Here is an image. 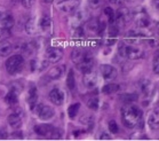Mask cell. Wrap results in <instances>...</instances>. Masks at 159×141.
<instances>
[{
	"instance_id": "ee69618b",
	"label": "cell",
	"mask_w": 159,
	"mask_h": 141,
	"mask_svg": "<svg viewBox=\"0 0 159 141\" xmlns=\"http://www.w3.org/2000/svg\"><path fill=\"white\" fill-rule=\"evenodd\" d=\"M109 1L113 5H121V2H123V0H109Z\"/></svg>"
},
{
	"instance_id": "4dcf8cb0",
	"label": "cell",
	"mask_w": 159,
	"mask_h": 141,
	"mask_svg": "<svg viewBox=\"0 0 159 141\" xmlns=\"http://www.w3.org/2000/svg\"><path fill=\"white\" fill-rule=\"evenodd\" d=\"M136 23L140 28H148L150 26V20H149L145 15H140L136 20Z\"/></svg>"
},
{
	"instance_id": "4fadbf2b",
	"label": "cell",
	"mask_w": 159,
	"mask_h": 141,
	"mask_svg": "<svg viewBox=\"0 0 159 141\" xmlns=\"http://www.w3.org/2000/svg\"><path fill=\"white\" fill-rule=\"evenodd\" d=\"M148 124L150 129L158 130L159 129V109H155L149 112L148 116Z\"/></svg>"
},
{
	"instance_id": "e575fe53",
	"label": "cell",
	"mask_w": 159,
	"mask_h": 141,
	"mask_svg": "<svg viewBox=\"0 0 159 141\" xmlns=\"http://www.w3.org/2000/svg\"><path fill=\"white\" fill-rule=\"evenodd\" d=\"M109 130H110V132H111L112 134L118 133L119 127H118V125H117V123L115 120H110V122H109Z\"/></svg>"
},
{
	"instance_id": "ffe728a7",
	"label": "cell",
	"mask_w": 159,
	"mask_h": 141,
	"mask_svg": "<svg viewBox=\"0 0 159 141\" xmlns=\"http://www.w3.org/2000/svg\"><path fill=\"white\" fill-rule=\"evenodd\" d=\"M8 123L14 129H20L22 126V117L18 114H11L8 116Z\"/></svg>"
},
{
	"instance_id": "60d3db41",
	"label": "cell",
	"mask_w": 159,
	"mask_h": 141,
	"mask_svg": "<svg viewBox=\"0 0 159 141\" xmlns=\"http://www.w3.org/2000/svg\"><path fill=\"white\" fill-rule=\"evenodd\" d=\"M7 138V132L2 129V130H0V139H6Z\"/></svg>"
},
{
	"instance_id": "d590c367",
	"label": "cell",
	"mask_w": 159,
	"mask_h": 141,
	"mask_svg": "<svg viewBox=\"0 0 159 141\" xmlns=\"http://www.w3.org/2000/svg\"><path fill=\"white\" fill-rule=\"evenodd\" d=\"M136 95H134V94H127V95H123L121 96V100L123 101H126V102H128V103H130V102H133V101H135L136 100Z\"/></svg>"
},
{
	"instance_id": "2e32d148",
	"label": "cell",
	"mask_w": 159,
	"mask_h": 141,
	"mask_svg": "<svg viewBox=\"0 0 159 141\" xmlns=\"http://www.w3.org/2000/svg\"><path fill=\"white\" fill-rule=\"evenodd\" d=\"M39 29L43 31V32H51L52 31V20L49 18V16H47V15H45V16H43V17L40 18V21H39Z\"/></svg>"
},
{
	"instance_id": "8fae6325",
	"label": "cell",
	"mask_w": 159,
	"mask_h": 141,
	"mask_svg": "<svg viewBox=\"0 0 159 141\" xmlns=\"http://www.w3.org/2000/svg\"><path fill=\"white\" fill-rule=\"evenodd\" d=\"M93 67H94V59L92 58L90 55H87L83 61L77 64V68L79 69L80 71L84 73L90 71V70L93 69Z\"/></svg>"
},
{
	"instance_id": "ba28073f",
	"label": "cell",
	"mask_w": 159,
	"mask_h": 141,
	"mask_svg": "<svg viewBox=\"0 0 159 141\" xmlns=\"http://www.w3.org/2000/svg\"><path fill=\"white\" fill-rule=\"evenodd\" d=\"M100 71H101L102 77L104 78L105 80H111L115 79L117 77V70L115 67L109 64H102L100 67Z\"/></svg>"
},
{
	"instance_id": "484cf974",
	"label": "cell",
	"mask_w": 159,
	"mask_h": 141,
	"mask_svg": "<svg viewBox=\"0 0 159 141\" xmlns=\"http://www.w3.org/2000/svg\"><path fill=\"white\" fill-rule=\"evenodd\" d=\"M118 90H119V85L115 83H111V84H107L105 86H103L102 92L104 94H112V93H115V92H117Z\"/></svg>"
},
{
	"instance_id": "8d00e7d4",
	"label": "cell",
	"mask_w": 159,
	"mask_h": 141,
	"mask_svg": "<svg viewBox=\"0 0 159 141\" xmlns=\"http://www.w3.org/2000/svg\"><path fill=\"white\" fill-rule=\"evenodd\" d=\"M102 1H103V0H88V4H89L90 8L96 9V8H98L100 6H101Z\"/></svg>"
},
{
	"instance_id": "f546056e",
	"label": "cell",
	"mask_w": 159,
	"mask_h": 141,
	"mask_svg": "<svg viewBox=\"0 0 159 141\" xmlns=\"http://www.w3.org/2000/svg\"><path fill=\"white\" fill-rule=\"evenodd\" d=\"M98 105H100V101H98V96H92L87 101V107L89 109H92V110H98Z\"/></svg>"
},
{
	"instance_id": "b9f144b4",
	"label": "cell",
	"mask_w": 159,
	"mask_h": 141,
	"mask_svg": "<svg viewBox=\"0 0 159 141\" xmlns=\"http://www.w3.org/2000/svg\"><path fill=\"white\" fill-rule=\"evenodd\" d=\"M11 137L15 138V139H17V138H18V139H22V138H23V135H22V132H14Z\"/></svg>"
},
{
	"instance_id": "7402d4cb",
	"label": "cell",
	"mask_w": 159,
	"mask_h": 141,
	"mask_svg": "<svg viewBox=\"0 0 159 141\" xmlns=\"http://www.w3.org/2000/svg\"><path fill=\"white\" fill-rule=\"evenodd\" d=\"M140 90L144 95H150L152 93V91H153V85H152L150 80H142L140 83Z\"/></svg>"
},
{
	"instance_id": "c3c4849f",
	"label": "cell",
	"mask_w": 159,
	"mask_h": 141,
	"mask_svg": "<svg viewBox=\"0 0 159 141\" xmlns=\"http://www.w3.org/2000/svg\"><path fill=\"white\" fill-rule=\"evenodd\" d=\"M0 16H1V13H0Z\"/></svg>"
},
{
	"instance_id": "e0dca14e",
	"label": "cell",
	"mask_w": 159,
	"mask_h": 141,
	"mask_svg": "<svg viewBox=\"0 0 159 141\" xmlns=\"http://www.w3.org/2000/svg\"><path fill=\"white\" fill-rule=\"evenodd\" d=\"M64 65H57V67L52 68L47 73L48 78H51V79H58L63 75V73H64Z\"/></svg>"
},
{
	"instance_id": "9a60e30c",
	"label": "cell",
	"mask_w": 159,
	"mask_h": 141,
	"mask_svg": "<svg viewBox=\"0 0 159 141\" xmlns=\"http://www.w3.org/2000/svg\"><path fill=\"white\" fill-rule=\"evenodd\" d=\"M14 49L13 43L8 41L7 39H4L0 41V55L1 56H8Z\"/></svg>"
},
{
	"instance_id": "5bb4252c",
	"label": "cell",
	"mask_w": 159,
	"mask_h": 141,
	"mask_svg": "<svg viewBox=\"0 0 159 141\" xmlns=\"http://www.w3.org/2000/svg\"><path fill=\"white\" fill-rule=\"evenodd\" d=\"M14 17L11 13H4L0 16V26L1 28H7V29H11L14 26Z\"/></svg>"
},
{
	"instance_id": "8992f818",
	"label": "cell",
	"mask_w": 159,
	"mask_h": 141,
	"mask_svg": "<svg viewBox=\"0 0 159 141\" xmlns=\"http://www.w3.org/2000/svg\"><path fill=\"white\" fill-rule=\"evenodd\" d=\"M83 82H84V85L87 87V88H89V90H93L96 87L98 83V73L93 71V70H90L88 73H84V78H83Z\"/></svg>"
},
{
	"instance_id": "52a82bcc",
	"label": "cell",
	"mask_w": 159,
	"mask_h": 141,
	"mask_svg": "<svg viewBox=\"0 0 159 141\" xmlns=\"http://www.w3.org/2000/svg\"><path fill=\"white\" fill-rule=\"evenodd\" d=\"M62 56H63V52L61 48H57V47H49L46 51V58L52 63L58 62L62 59Z\"/></svg>"
},
{
	"instance_id": "6da1fadb",
	"label": "cell",
	"mask_w": 159,
	"mask_h": 141,
	"mask_svg": "<svg viewBox=\"0 0 159 141\" xmlns=\"http://www.w3.org/2000/svg\"><path fill=\"white\" fill-rule=\"evenodd\" d=\"M142 115L143 112L141 109L129 103L128 106L124 107L121 110V120L126 127L134 129L136 125L142 124Z\"/></svg>"
},
{
	"instance_id": "ac0fdd59",
	"label": "cell",
	"mask_w": 159,
	"mask_h": 141,
	"mask_svg": "<svg viewBox=\"0 0 159 141\" xmlns=\"http://www.w3.org/2000/svg\"><path fill=\"white\" fill-rule=\"evenodd\" d=\"M37 101H38V93H37L36 87H31L29 91V98H28V103H29L30 108L34 110L37 107Z\"/></svg>"
},
{
	"instance_id": "7dc6e473",
	"label": "cell",
	"mask_w": 159,
	"mask_h": 141,
	"mask_svg": "<svg viewBox=\"0 0 159 141\" xmlns=\"http://www.w3.org/2000/svg\"><path fill=\"white\" fill-rule=\"evenodd\" d=\"M11 1H13V2H18V1H21L22 2V0H11Z\"/></svg>"
},
{
	"instance_id": "7c38bea8",
	"label": "cell",
	"mask_w": 159,
	"mask_h": 141,
	"mask_svg": "<svg viewBox=\"0 0 159 141\" xmlns=\"http://www.w3.org/2000/svg\"><path fill=\"white\" fill-rule=\"evenodd\" d=\"M54 129L55 127H53L52 125L43 124V125H37V126H34V132L38 135H41V137L52 138V134H53Z\"/></svg>"
},
{
	"instance_id": "cb8c5ba5",
	"label": "cell",
	"mask_w": 159,
	"mask_h": 141,
	"mask_svg": "<svg viewBox=\"0 0 159 141\" xmlns=\"http://www.w3.org/2000/svg\"><path fill=\"white\" fill-rule=\"evenodd\" d=\"M87 55H88V54H87V53H85V52L75 49V51L72 52V54H71V59H72V61L75 62L76 64H78V63H80L84 59L86 58Z\"/></svg>"
},
{
	"instance_id": "603a6c76",
	"label": "cell",
	"mask_w": 159,
	"mask_h": 141,
	"mask_svg": "<svg viewBox=\"0 0 159 141\" xmlns=\"http://www.w3.org/2000/svg\"><path fill=\"white\" fill-rule=\"evenodd\" d=\"M18 93L17 92H15V91L13 90H9V92L7 93V95L5 96V100H6V102H7L8 105H11V106H14L17 103L18 101Z\"/></svg>"
},
{
	"instance_id": "f1b7e54d",
	"label": "cell",
	"mask_w": 159,
	"mask_h": 141,
	"mask_svg": "<svg viewBox=\"0 0 159 141\" xmlns=\"http://www.w3.org/2000/svg\"><path fill=\"white\" fill-rule=\"evenodd\" d=\"M79 109H80V103H73V105L70 106L69 109H68V115H69V117L71 120H73L76 117L78 111H79Z\"/></svg>"
},
{
	"instance_id": "4316f807",
	"label": "cell",
	"mask_w": 159,
	"mask_h": 141,
	"mask_svg": "<svg viewBox=\"0 0 159 141\" xmlns=\"http://www.w3.org/2000/svg\"><path fill=\"white\" fill-rule=\"evenodd\" d=\"M80 122L86 126L87 131H90L93 129V126H94V118L90 115H87V116H85V117H83V118L80 120Z\"/></svg>"
},
{
	"instance_id": "5b68a950",
	"label": "cell",
	"mask_w": 159,
	"mask_h": 141,
	"mask_svg": "<svg viewBox=\"0 0 159 141\" xmlns=\"http://www.w3.org/2000/svg\"><path fill=\"white\" fill-rule=\"evenodd\" d=\"M80 0H57L56 1L58 9H61L64 13H73L78 8Z\"/></svg>"
},
{
	"instance_id": "83f0119b",
	"label": "cell",
	"mask_w": 159,
	"mask_h": 141,
	"mask_svg": "<svg viewBox=\"0 0 159 141\" xmlns=\"http://www.w3.org/2000/svg\"><path fill=\"white\" fill-rule=\"evenodd\" d=\"M66 86L71 91L75 90V87H76V79H75L73 70H70L69 73H68V77H66Z\"/></svg>"
},
{
	"instance_id": "d6a6232c",
	"label": "cell",
	"mask_w": 159,
	"mask_h": 141,
	"mask_svg": "<svg viewBox=\"0 0 159 141\" xmlns=\"http://www.w3.org/2000/svg\"><path fill=\"white\" fill-rule=\"evenodd\" d=\"M104 14L109 17V21L110 23H113L115 20H116V15H115V12L111 7H105L104 8Z\"/></svg>"
},
{
	"instance_id": "7bdbcfd3",
	"label": "cell",
	"mask_w": 159,
	"mask_h": 141,
	"mask_svg": "<svg viewBox=\"0 0 159 141\" xmlns=\"http://www.w3.org/2000/svg\"><path fill=\"white\" fill-rule=\"evenodd\" d=\"M152 2H153V7L156 11L159 12V0H152Z\"/></svg>"
},
{
	"instance_id": "30bf717a",
	"label": "cell",
	"mask_w": 159,
	"mask_h": 141,
	"mask_svg": "<svg viewBox=\"0 0 159 141\" xmlns=\"http://www.w3.org/2000/svg\"><path fill=\"white\" fill-rule=\"evenodd\" d=\"M49 100H51L55 106H62L64 102V93L63 91L55 87L49 93Z\"/></svg>"
},
{
	"instance_id": "bcb514c9",
	"label": "cell",
	"mask_w": 159,
	"mask_h": 141,
	"mask_svg": "<svg viewBox=\"0 0 159 141\" xmlns=\"http://www.w3.org/2000/svg\"><path fill=\"white\" fill-rule=\"evenodd\" d=\"M52 1H54V0H43V2H46V4H49Z\"/></svg>"
},
{
	"instance_id": "277c9868",
	"label": "cell",
	"mask_w": 159,
	"mask_h": 141,
	"mask_svg": "<svg viewBox=\"0 0 159 141\" xmlns=\"http://www.w3.org/2000/svg\"><path fill=\"white\" fill-rule=\"evenodd\" d=\"M34 111H36V114L38 115V117H39L40 120H51L55 115L54 109L52 108V107H49V106L43 105V103L37 106L36 108H34Z\"/></svg>"
},
{
	"instance_id": "d6986e66",
	"label": "cell",
	"mask_w": 159,
	"mask_h": 141,
	"mask_svg": "<svg viewBox=\"0 0 159 141\" xmlns=\"http://www.w3.org/2000/svg\"><path fill=\"white\" fill-rule=\"evenodd\" d=\"M85 15H86V13L84 11L77 12L76 14L71 17V24H72L75 28H79L80 24L85 21Z\"/></svg>"
},
{
	"instance_id": "44dd1931",
	"label": "cell",
	"mask_w": 159,
	"mask_h": 141,
	"mask_svg": "<svg viewBox=\"0 0 159 141\" xmlns=\"http://www.w3.org/2000/svg\"><path fill=\"white\" fill-rule=\"evenodd\" d=\"M25 30L29 35H36V33L38 32V30H40L39 24H37V22H36L34 18H30L29 21L26 22Z\"/></svg>"
},
{
	"instance_id": "d4e9b609",
	"label": "cell",
	"mask_w": 159,
	"mask_h": 141,
	"mask_svg": "<svg viewBox=\"0 0 159 141\" xmlns=\"http://www.w3.org/2000/svg\"><path fill=\"white\" fill-rule=\"evenodd\" d=\"M86 28L92 32H98V29H100V21L98 18H90L89 21L86 23Z\"/></svg>"
},
{
	"instance_id": "ab89813d",
	"label": "cell",
	"mask_w": 159,
	"mask_h": 141,
	"mask_svg": "<svg viewBox=\"0 0 159 141\" xmlns=\"http://www.w3.org/2000/svg\"><path fill=\"white\" fill-rule=\"evenodd\" d=\"M32 1L33 0H22V4H23L24 7H30L31 4H32Z\"/></svg>"
},
{
	"instance_id": "1f68e13d",
	"label": "cell",
	"mask_w": 159,
	"mask_h": 141,
	"mask_svg": "<svg viewBox=\"0 0 159 141\" xmlns=\"http://www.w3.org/2000/svg\"><path fill=\"white\" fill-rule=\"evenodd\" d=\"M152 69L156 75H159V52L155 53L153 60H152Z\"/></svg>"
},
{
	"instance_id": "9c48e42d",
	"label": "cell",
	"mask_w": 159,
	"mask_h": 141,
	"mask_svg": "<svg viewBox=\"0 0 159 141\" xmlns=\"http://www.w3.org/2000/svg\"><path fill=\"white\" fill-rule=\"evenodd\" d=\"M129 18H130V15H129V12H128V9H127V8H125V7H121V8H119V9H118V12H117L115 23H116L117 26L120 28V26H124L125 23H127Z\"/></svg>"
},
{
	"instance_id": "3957f363",
	"label": "cell",
	"mask_w": 159,
	"mask_h": 141,
	"mask_svg": "<svg viewBox=\"0 0 159 141\" xmlns=\"http://www.w3.org/2000/svg\"><path fill=\"white\" fill-rule=\"evenodd\" d=\"M24 64V59L20 54L13 55L6 61V69H7L8 73L11 75H15V73H20L23 68Z\"/></svg>"
},
{
	"instance_id": "f35d334b",
	"label": "cell",
	"mask_w": 159,
	"mask_h": 141,
	"mask_svg": "<svg viewBox=\"0 0 159 141\" xmlns=\"http://www.w3.org/2000/svg\"><path fill=\"white\" fill-rule=\"evenodd\" d=\"M11 90L15 91V92H17V93H20L22 91V85H17V84H11Z\"/></svg>"
},
{
	"instance_id": "74e56055",
	"label": "cell",
	"mask_w": 159,
	"mask_h": 141,
	"mask_svg": "<svg viewBox=\"0 0 159 141\" xmlns=\"http://www.w3.org/2000/svg\"><path fill=\"white\" fill-rule=\"evenodd\" d=\"M62 134H63V131L62 130H60V129H54L51 139H61Z\"/></svg>"
},
{
	"instance_id": "836d02e7",
	"label": "cell",
	"mask_w": 159,
	"mask_h": 141,
	"mask_svg": "<svg viewBox=\"0 0 159 141\" xmlns=\"http://www.w3.org/2000/svg\"><path fill=\"white\" fill-rule=\"evenodd\" d=\"M9 36H11V29H7V28H1L0 29V41L7 39Z\"/></svg>"
},
{
	"instance_id": "f6af8a7d",
	"label": "cell",
	"mask_w": 159,
	"mask_h": 141,
	"mask_svg": "<svg viewBox=\"0 0 159 141\" xmlns=\"http://www.w3.org/2000/svg\"><path fill=\"white\" fill-rule=\"evenodd\" d=\"M100 139H101V140H103V139H104V140H108V139H110V137L107 135V133H102V135L100 137Z\"/></svg>"
},
{
	"instance_id": "7a4b0ae2",
	"label": "cell",
	"mask_w": 159,
	"mask_h": 141,
	"mask_svg": "<svg viewBox=\"0 0 159 141\" xmlns=\"http://www.w3.org/2000/svg\"><path fill=\"white\" fill-rule=\"evenodd\" d=\"M119 54L128 60H138L143 56V52L139 47L121 43L119 45Z\"/></svg>"
}]
</instances>
